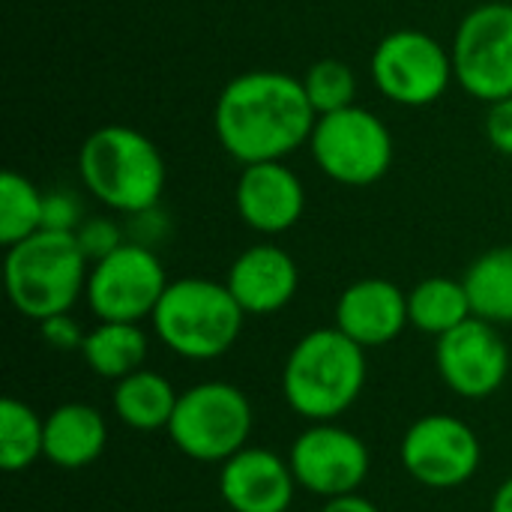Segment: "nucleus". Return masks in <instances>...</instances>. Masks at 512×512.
I'll list each match as a JSON object with an SVG mask.
<instances>
[{
    "mask_svg": "<svg viewBox=\"0 0 512 512\" xmlns=\"http://www.w3.org/2000/svg\"><path fill=\"white\" fill-rule=\"evenodd\" d=\"M315 120L303 81L279 69H249L231 78L213 108L216 138L240 165L282 162L309 144Z\"/></svg>",
    "mask_w": 512,
    "mask_h": 512,
    "instance_id": "1",
    "label": "nucleus"
},
{
    "mask_svg": "<svg viewBox=\"0 0 512 512\" xmlns=\"http://www.w3.org/2000/svg\"><path fill=\"white\" fill-rule=\"evenodd\" d=\"M366 375V348L348 339L339 327H318L288 351L282 396L297 417L309 423H333L357 405Z\"/></svg>",
    "mask_w": 512,
    "mask_h": 512,
    "instance_id": "2",
    "label": "nucleus"
},
{
    "mask_svg": "<svg viewBox=\"0 0 512 512\" xmlns=\"http://www.w3.org/2000/svg\"><path fill=\"white\" fill-rule=\"evenodd\" d=\"M78 177L99 204L135 216L159 207L168 168L159 147L144 132L108 123L84 138L78 150Z\"/></svg>",
    "mask_w": 512,
    "mask_h": 512,
    "instance_id": "3",
    "label": "nucleus"
},
{
    "mask_svg": "<svg viewBox=\"0 0 512 512\" xmlns=\"http://www.w3.org/2000/svg\"><path fill=\"white\" fill-rule=\"evenodd\" d=\"M246 312L225 282L186 276L168 282L150 315L156 339L177 357L207 363L228 354L243 333Z\"/></svg>",
    "mask_w": 512,
    "mask_h": 512,
    "instance_id": "4",
    "label": "nucleus"
},
{
    "mask_svg": "<svg viewBox=\"0 0 512 512\" xmlns=\"http://www.w3.org/2000/svg\"><path fill=\"white\" fill-rule=\"evenodd\" d=\"M90 261L84 258L75 234L36 231L33 237L6 249L3 282L9 303L30 321L72 312L84 297Z\"/></svg>",
    "mask_w": 512,
    "mask_h": 512,
    "instance_id": "5",
    "label": "nucleus"
},
{
    "mask_svg": "<svg viewBox=\"0 0 512 512\" xmlns=\"http://www.w3.org/2000/svg\"><path fill=\"white\" fill-rule=\"evenodd\" d=\"M252 426L255 411L240 387L228 381H204L180 393L165 432L186 459L222 465L249 444Z\"/></svg>",
    "mask_w": 512,
    "mask_h": 512,
    "instance_id": "6",
    "label": "nucleus"
},
{
    "mask_svg": "<svg viewBox=\"0 0 512 512\" xmlns=\"http://www.w3.org/2000/svg\"><path fill=\"white\" fill-rule=\"evenodd\" d=\"M309 147L315 165L342 186H372L393 165V135L384 120L363 105L321 114Z\"/></svg>",
    "mask_w": 512,
    "mask_h": 512,
    "instance_id": "7",
    "label": "nucleus"
},
{
    "mask_svg": "<svg viewBox=\"0 0 512 512\" xmlns=\"http://www.w3.org/2000/svg\"><path fill=\"white\" fill-rule=\"evenodd\" d=\"M375 87L396 105L426 108L438 102L456 81L453 54L423 30H393L387 33L369 60Z\"/></svg>",
    "mask_w": 512,
    "mask_h": 512,
    "instance_id": "8",
    "label": "nucleus"
},
{
    "mask_svg": "<svg viewBox=\"0 0 512 512\" xmlns=\"http://www.w3.org/2000/svg\"><path fill=\"white\" fill-rule=\"evenodd\" d=\"M456 84L492 105L512 96V3L492 0L471 9L453 36Z\"/></svg>",
    "mask_w": 512,
    "mask_h": 512,
    "instance_id": "9",
    "label": "nucleus"
},
{
    "mask_svg": "<svg viewBox=\"0 0 512 512\" xmlns=\"http://www.w3.org/2000/svg\"><path fill=\"white\" fill-rule=\"evenodd\" d=\"M168 288V273L150 246L126 240L120 249L90 264L84 300L99 321L141 324Z\"/></svg>",
    "mask_w": 512,
    "mask_h": 512,
    "instance_id": "10",
    "label": "nucleus"
},
{
    "mask_svg": "<svg viewBox=\"0 0 512 512\" xmlns=\"http://www.w3.org/2000/svg\"><path fill=\"white\" fill-rule=\"evenodd\" d=\"M399 462L414 483L432 492H450L474 480L483 462V444L465 420L426 414L402 435Z\"/></svg>",
    "mask_w": 512,
    "mask_h": 512,
    "instance_id": "11",
    "label": "nucleus"
},
{
    "mask_svg": "<svg viewBox=\"0 0 512 512\" xmlns=\"http://www.w3.org/2000/svg\"><path fill=\"white\" fill-rule=\"evenodd\" d=\"M288 465L297 486L315 498L354 495L372 471L369 447L360 435L336 423H309L291 444Z\"/></svg>",
    "mask_w": 512,
    "mask_h": 512,
    "instance_id": "12",
    "label": "nucleus"
},
{
    "mask_svg": "<svg viewBox=\"0 0 512 512\" xmlns=\"http://www.w3.org/2000/svg\"><path fill=\"white\" fill-rule=\"evenodd\" d=\"M435 366L456 396L480 402L504 387L510 375V348L495 324L474 315L435 339Z\"/></svg>",
    "mask_w": 512,
    "mask_h": 512,
    "instance_id": "13",
    "label": "nucleus"
},
{
    "mask_svg": "<svg viewBox=\"0 0 512 512\" xmlns=\"http://www.w3.org/2000/svg\"><path fill=\"white\" fill-rule=\"evenodd\" d=\"M297 489L288 459L264 447H243L219 465V495L231 512H288Z\"/></svg>",
    "mask_w": 512,
    "mask_h": 512,
    "instance_id": "14",
    "label": "nucleus"
},
{
    "mask_svg": "<svg viewBox=\"0 0 512 512\" xmlns=\"http://www.w3.org/2000/svg\"><path fill=\"white\" fill-rule=\"evenodd\" d=\"M237 213L258 234L291 231L306 210L303 180L285 162H255L243 165L237 180Z\"/></svg>",
    "mask_w": 512,
    "mask_h": 512,
    "instance_id": "15",
    "label": "nucleus"
},
{
    "mask_svg": "<svg viewBox=\"0 0 512 512\" xmlns=\"http://www.w3.org/2000/svg\"><path fill=\"white\" fill-rule=\"evenodd\" d=\"M408 294L390 279H357L336 300V324L360 348H384L408 327Z\"/></svg>",
    "mask_w": 512,
    "mask_h": 512,
    "instance_id": "16",
    "label": "nucleus"
},
{
    "mask_svg": "<svg viewBox=\"0 0 512 512\" xmlns=\"http://www.w3.org/2000/svg\"><path fill=\"white\" fill-rule=\"evenodd\" d=\"M225 285L246 315H276L297 297L300 270L282 246L255 243L234 258Z\"/></svg>",
    "mask_w": 512,
    "mask_h": 512,
    "instance_id": "17",
    "label": "nucleus"
},
{
    "mask_svg": "<svg viewBox=\"0 0 512 512\" xmlns=\"http://www.w3.org/2000/svg\"><path fill=\"white\" fill-rule=\"evenodd\" d=\"M108 447V423L87 402H66L45 417V459L60 471L93 465Z\"/></svg>",
    "mask_w": 512,
    "mask_h": 512,
    "instance_id": "18",
    "label": "nucleus"
},
{
    "mask_svg": "<svg viewBox=\"0 0 512 512\" xmlns=\"http://www.w3.org/2000/svg\"><path fill=\"white\" fill-rule=\"evenodd\" d=\"M180 393L174 390V384L153 372V369H138L120 381H114V393H111V408L114 417L132 429V432H159L168 429L174 408H177Z\"/></svg>",
    "mask_w": 512,
    "mask_h": 512,
    "instance_id": "19",
    "label": "nucleus"
},
{
    "mask_svg": "<svg viewBox=\"0 0 512 512\" xmlns=\"http://www.w3.org/2000/svg\"><path fill=\"white\" fill-rule=\"evenodd\" d=\"M147 351H150V339L141 324L99 321L93 330H87L78 354L93 375L105 381H120L144 369Z\"/></svg>",
    "mask_w": 512,
    "mask_h": 512,
    "instance_id": "20",
    "label": "nucleus"
},
{
    "mask_svg": "<svg viewBox=\"0 0 512 512\" xmlns=\"http://www.w3.org/2000/svg\"><path fill=\"white\" fill-rule=\"evenodd\" d=\"M474 318V306L462 279L429 276L408 291V321L414 330L441 339Z\"/></svg>",
    "mask_w": 512,
    "mask_h": 512,
    "instance_id": "21",
    "label": "nucleus"
},
{
    "mask_svg": "<svg viewBox=\"0 0 512 512\" xmlns=\"http://www.w3.org/2000/svg\"><path fill=\"white\" fill-rule=\"evenodd\" d=\"M462 282L477 318L495 327L512 324V243L483 252L468 267Z\"/></svg>",
    "mask_w": 512,
    "mask_h": 512,
    "instance_id": "22",
    "label": "nucleus"
},
{
    "mask_svg": "<svg viewBox=\"0 0 512 512\" xmlns=\"http://www.w3.org/2000/svg\"><path fill=\"white\" fill-rule=\"evenodd\" d=\"M36 459H45V417L27 402L6 396L0 402V468L21 474Z\"/></svg>",
    "mask_w": 512,
    "mask_h": 512,
    "instance_id": "23",
    "label": "nucleus"
},
{
    "mask_svg": "<svg viewBox=\"0 0 512 512\" xmlns=\"http://www.w3.org/2000/svg\"><path fill=\"white\" fill-rule=\"evenodd\" d=\"M45 222V192L18 171L0 174V243L9 249L36 231Z\"/></svg>",
    "mask_w": 512,
    "mask_h": 512,
    "instance_id": "24",
    "label": "nucleus"
},
{
    "mask_svg": "<svg viewBox=\"0 0 512 512\" xmlns=\"http://www.w3.org/2000/svg\"><path fill=\"white\" fill-rule=\"evenodd\" d=\"M303 90L315 108V114H333V111H342V108H351L354 105V96H357V75L348 63L336 60V57H327V60H318L312 63L306 72H303Z\"/></svg>",
    "mask_w": 512,
    "mask_h": 512,
    "instance_id": "25",
    "label": "nucleus"
},
{
    "mask_svg": "<svg viewBox=\"0 0 512 512\" xmlns=\"http://www.w3.org/2000/svg\"><path fill=\"white\" fill-rule=\"evenodd\" d=\"M75 240L84 252V258L90 264L102 261L105 255H111L114 249H120L126 243V228L108 216H90L78 225L75 231Z\"/></svg>",
    "mask_w": 512,
    "mask_h": 512,
    "instance_id": "26",
    "label": "nucleus"
},
{
    "mask_svg": "<svg viewBox=\"0 0 512 512\" xmlns=\"http://www.w3.org/2000/svg\"><path fill=\"white\" fill-rule=\"evenodd\" d=\"M81 222H84V210L75 195H69L66 189L45 192V222H42L45 231L75 234Z\"/></svg>",
    "mask_w": 512,
    "mask_h": 512,
    "instance_id": "27",
    "label": "nucleus"
},
{
    "mask_svg": "<svg viewBox=\"0 0 512 512\" xmlns=\"http://www.w3.org/2000/svg\"><path fill=\"white\" fill-rule=\"evenodd\" d=\"M39 336L54 348V351H81V345H84V330L78 327V321L69 315V312H63V315H51V318H45V321H39Z\"/></svg>",
    "mask_w": 512,
    "mask_h": 512,
    "instance_id": "28",
    "label": "nucleus"
},
{
    "mask_svg": "<svg viewBox=\"0 0 512 512\" xmlns=\"http://www.w3.org/2000/svg\"><path fill=\"white\" fill-rule=\"evenodd\" d=\"M486 138H489V144L498 153L512 156V96L498 99V102L489 105V114H486Z\"/></svg>",
    "mask_w": 512,
    "mask_h": 512,
    "instance_id": "29",
    "label": "nucleus"
},
{
    "mask_svg": "<svg viewBox=\"0 0 512 512\" xmlns=\"http://www.w3.org/2000/svg\"><path fill=\"white\" fill-rule=\"evenodd\" d=\"M126 219H129V225H126V240L141 243V246H150V249H153V246L165 237V231H168V222L162 219L159 207L144 210V213H135V216H126Z\"/></svg>",
    "mask_w": 512,
    "mask_h": 512,
    "instance_id": "30",
    "label": "nucleus"
},
{
    "mask_svg": "<svg viewBox=\"0 0 512 512\" xmlns=\"http://www.w3.org/2000/svg\"><path fill=\"white\" fill-rule=\"evenodd\" d=\"M321 512H381L369 498H363L360 492L354 495H339V498H330L324 501Z\"/></svg>",
    "mask_w": 512,
    "mask_h": 512,
    "instance_id": "31",
    "label": "nucleus"
},
{
    "mask_svg": "<svg viewBox=\"0 0 512 512\" xmlns=\"http://www.w3.org/2000/svg\"><path fill=\"white\" fill-rule=\"evenodd\" d=\"M489 512H512V477L498 486V492H495V498H492V507H489Z\"/></svg>",
    "mask_w": 512,
    "mask_h": 512,
    "instance_id": "32",
    "label": "nucleus"
}]
</instances>
